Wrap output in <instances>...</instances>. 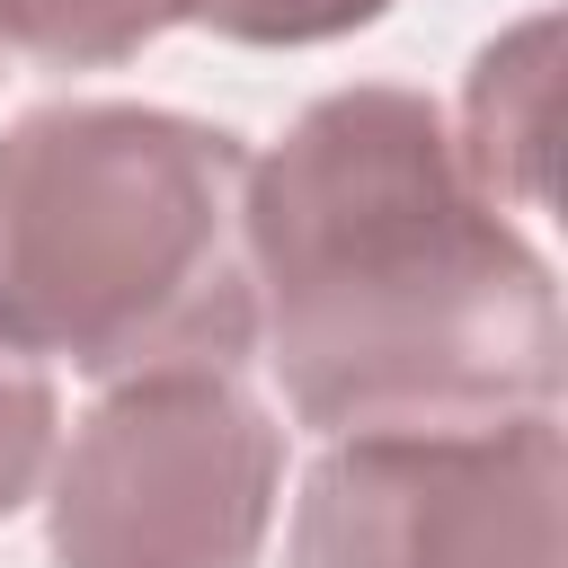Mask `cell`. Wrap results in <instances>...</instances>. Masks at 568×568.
<instances>
[{"instance_id":"obj_8","label":"cell","mask_w":568,"mask_h":568,"mask_svg":"<svg viewBox=\"0 0 568 568\" xmlns=\"http://www.w3.org/2000/svg\"><path fill=\"white\" fill-rule=\"evenodd\" d=\"M390 9L399 0H186V18L231 44H328V36H355Z\"/></svg>"},{"instance_id":"obj_7","label":"cell","mask_w":568,"mask_h":568,"mask_svg":"<svg viewBox=\"0 0 568 568\" xmlns=\"http://www.w3.org/2000/svg\"><path fill=\"white\" fill-rule=\"evenodd\" d=\"M53 426H62V408H53L44 364L0 346V515H18L36 497V479L53 470Z\"/></svg>"},{"instance_id":"obj_9","label":"cell","mask_w":568,"mask_h":568,"mask_svg":"<svg viewBox=\"0 0 568 568\" xmlns=\"http://www.w3.org/2000/svg\"><path fill=\"white\" fill-rule=\"evenodd\" d=\"M0 53H9V44H0Z\"/></svg>"},{"instance_id":"obj_4","label":"cell","mask_w":568,"mask_h":568,"mask_svg":"<svg viewBox=\"0 0 568 568\" xmlns=\"http://www.w3.org/2000/svg\"><path fill=\"white\" fill-rule=\"evenodd\" d=\"M559 408L328 435L284 568H559Z\"/></svg>"},{"instance_id":"obj_2","label":"cell","mask_w":568,"mask_h":568,"mask_svg":"<svg viewBox=\"0 0 568 568\" xmlns=\"http://www.w3.org/2000/svg\"><path fill=\"white\" fill-rule=\"evenodd\" d=\"M0 346L89 382L240 373L257 346L240 133L62 98L0 133Z\"/></svg>"},{"instance_id":"obj_5","label":"cell","mask_w":568,"mask_h":568,"mask_svg":"<svg viewBox=\"0 0 568 568\" xmlns=\"http://www.w3.org/2000/svg\"><path fill=\"white\" fill-rule=\"evenodd\" d=\"M550 44H559V18H524L515 36H497L470 62L453 151L488 204H541L550 195Z\"/></svg>"},{"instance_id":"obj_6","label":"cell","mask_w":568,"mask_h":568,"mask_svg":"<svg viewBox=\"0 0 568 568\" xmlns=\"http://www.w3.org/2000/svg\"><path fill=\"white\" fill-rule=\"evenodd\" d=\"M186 0H0V44L53 62V71H106L133 62L151 36H169Z\"/></svg>"},{"instance_id":"obj_1","label":"cell","mask_w":568,"mask_h":568,"mask_svg":"<svg viewBox=\"0 0 568 568\" xmlns=\"http://www.w3.org/2000/svg\"><path fill=\"white\" fill-rule=\"evenodd\" d=\"M248 284L284 408L320 435L559 408V284L417 89H328L248 160Z\"/></svg>"},{"instance_id":"obj_3","label":"cell","mask_w":568,"mask_h":568,"mask_svg":"<svg viewBox=\"0 0 568 568\" xmlns=\"http://www.w3.org/2000/svg\"><path fill=\"white\" fill-rule=\"evenodd\" d=\"M284 435L231 373H133L71 426L44 497L53 568H248Z\"/></svg>"}]
</instances>
